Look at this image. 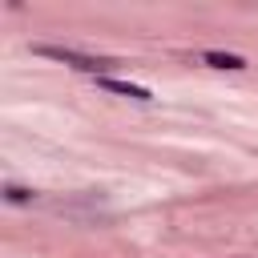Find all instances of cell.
I'll use <instances>...</instances> for the list:
<instances>
[{"mask_svg":"<svg viewBox=\"0 0 258 258\" xmlns=\"http://www.w3.org/2000/svg\"><path fill=\"white\" fill-rule=\"evenodd\" d=\"M198 60H202V64H210V69H230V73L250 69V60H246L242 52H222V48H202V52H198Z\"/></svg>","mask_w":258,"mask_h":258,"instance_id":"cell-2","label":"cell"},{"mask_svg":"<svg viewBox=\"0 0 258 258\" xmlns=\"http://www.w3.org/2000/svg\"><path fill=\"white\" fill-rule=\"evenodd\" d=\"M32 52L36 56H48V60H60V64H69V69H77V73H93V77H109L121 60H113V56H93V52H77V48H60V44H32Z\"/></svg>","mask_w":258,"mask_h":258,"instance_id":"cell-1","label":"cell"},{"mask_svg":"<svg viewBox=\"0 0 258 258\" xmlns=\"http://www.w3.org/2000/svg\"><path fill=\"white\" fill-rule=\"evenodd\" d=\"M97 85H101V89H109V93H117V97H129V101H153V93H149L145 85L121 81V77H97Z\"/></svg>","mask_w":258,"mask_h":258,"instance_id":"cell-3","label":"cell"},{"mask_svg":"<svg viewBox=\"0 0 258 258\" xmlns=\"http://www.w3.org/2000/svg\"><path fill=\"white\" fill-rule=\"evenodd\" d=\"M0 194H4V202H8V206H32V198H36L28 185H16V181H4V189H0Z\"/></svg>","mask_w":258,"mask_h":258,"instance_id":"cell-4","label":"cell"}]
</instances>
